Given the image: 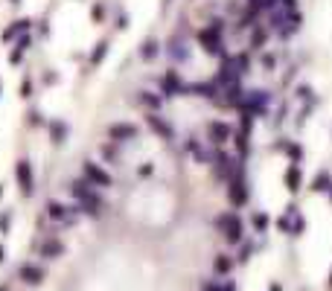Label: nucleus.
<instances>
[{"instance_id":"nucleus-1","label":"nucleus","mask_w":332,"mask_h":291,"mask_svg":"<svg viewBox=\"0 0 332 291\" xmlns=\"http://www.w3.org/2000/svg\"><path fill=\"white\" fill-rule=\"evenodd\" d=\"M219 227H222V236H225L230 244L242 239V221H239L236 213H225V216L219 219Z\"/></svg>"},{"instance_id":"nucleus-2","label":"nucleus","mask_w":332,"mask_h":291,"mask_svg":"<svg viewBox=\"0 0 332 291\" xmlns=\"http://www.w3.org/2000/svg\"><path fill=\"white\" fill-rule=\"evenodd\" d=\"M85 181L94 184L96 189H99V186H111V175H108L105 169H99L94 160H88L85 163Z\"/></svg>"},{"instance_id":"nucleus-3","label":"nucleus","mask_w":332,"mask_h":291,"mask_svg":"<svg viewBox=\"0 0 332 291\" xmlns=\"http://www.w3.org/2000/svg\"><path fill=\"white\" fill-rule=\"evenodd\" d=\"M21 279H24L26 285H41V279H44V268L26 262V265L21 268Z\"/></svg>"},{"instance_id":"nucleus-4","label":"nucleus","mask_w":332,"mask_h":291,"mask_svg":"<svg viewBox=\"0 0 332 291\" xmlns=\"http://www.w3.org/2000/svg\"><path fill=\"white\" fill-rule=\"evenodd\" d=\"M111 140L114 143H126V140H131V137H137V128L134 126H129V122H119V126H111Z\"/></svg>"},{"instance_id":"nucleus-5","label":"nucleus","mask_w":332,"mask_h":291,"mask_svg":"<svg viewBox=\"0 0 332 291\" xmlns=\"http://www.w3.org/2000/svg\"><path fill=\"white\" fill-rule=\"evenodd\" d=\"M38 254L44 256V259H59V256L64 254V244H61L59 239L53 236V239H47V242L41 244V251H38Z\"/></svg>"},{"instance_id":"nucleus-6","label":"nucleus","mask_w":332,"mask_h":291,"mask_svg":"<svg viewBox=\"0 0 332 291\" xmlns=\"http://www.w3.org/2000/svg\"><path fill=\"white\" fill-rule=\"evenodd\" d=\"M18 181H21V189H24L26 195L35 189V178L29 172V163H18Z\"/></svg>"},{"instance_id":"nucleus-7","label":"nucleus","mask_w":332,"mask_h":291,"mask_svg":"<svg viewBox=\"0 0 332 291\" xmlns=\"http://www.w3.org/2000/svg\"><path fill=\"white\" fill-rule=\"evenodd\" d=\"M227 189H230V201H233V204H245V181H242V178H239V175H233V178H230V186H227Z\"/></svg>"},{"instance_id":"nucleus-8","label":"nucleus","mask_w":332,"mask_h":291,"mask_svg":"<svg viewBox=\"0 0 332 291\" xmlns=\"http://www.w3.org/2000/svg\"><path fill=\"white\" fill-rule=\"evenodd\" d=\"M201 44L207 47L210 53H219V44H222V38H219V26L204 29V32H201Z\"/></svg>"},{"instance_id":"nucleus-9","label":"nucleus","mask_w":332,"mask_h":291,"mask_svg":"<svg viewBox=\"0 0 332 291\" xmlns=\"http://www.w3.org/2000/svg\"><path fill=\"white\" fill-rule=\"evenodd\" d=\"M47 216H50L53 221H70L73 210H70V207H64V204H56V201H53V204L47 207Z\"/></svg>"},{"instance_id":"nucleus-10","label":"nucleus","mask_w":332,"mask_h":291,"mask_svg":"<svg viewBox=\"0 0 332 291\" xmlns=\"http://www.w3.org/2000/svg\"><path fill=\"white\" fill-rule=\"evenodd\" d=\"M149 122H152V128H154V131H160V134H163L166 140H172V137H175V131L166 126V122H163V119H160L157 114H149Z\"/></svg>"},{"instance_id":"nucleus-11","label":"nucleus","mask_w":332,"mask_h":291,"mask_svg":"<svg viewBox=\"0 0 332 291\" xmlns=\"http://www.w3.org/2000/svg\"><path fill=\"white\" fill-rule=\"evenodd\" d=\"M210 134H213V143H225V140H230V128H227L225 122H213V126H210Z\"/></svg>"},{"instance_id":"nucleus-12","label":"nucleus","mask_w":332,"mask_h":291,"mask_svg":"<svg viewBox=\"0 0 332 291\" xmlns=\"http://www.w3.org/2000/svg\"><path fill=\"white\" fill-rule=\"evenodd\" d=\"M285 184H288V189H292V192H295L297 186H300V169H297L295 163L288 166V175H285Z\"/></svg>"},{"instance_id":"nucleus-13","label":"nucleus","mask_w":332,"mask_h":291,"mask_svg":"<svg viewBox=\"0 0 332 291\" xmlns=\"http://www.w3.org/2000/svg\"><path fill=\"white\" fill-rule=\"evenodd\" d=\"M201 291H236L233 282H204Z\"/></svg>"},{"instance_id":"nucleus-14","label":"nucleus","mask_w":332,"mask_h":291,"mask_svg":"<svg viewBox=\"0 0 332 291\" xmlns=\"http://www.w3.org/2000/svg\"><path fill=\"white\" fill-rule=\"evenodd\" d=\"M230 268H233V259H227V256H216V274H230Z\"/></svg>"},{"instance_id":"nucleus-15","label":"nucleus","mask_w":332,"mask_h":291,"mask_svg":"<svg viewBox=\"0 0 332 291\" xmlns=\"http://www.w3.org/2000/svg\"><path fill=\"white\" fill-rule=\"evenodd\" d=\"M315 189H318V192H320V189H329V178H326V175L320 178V175H318V178H315Z\"/></svg>"},{"instance_id":"nucleus-16","label":"nucleus","mask_w":332,"mask_h":291,"mask_svg":"<svg viewBox=\"0 0 332 291\" xmlns=\"http://www.w3.org/2000/svg\"><path fill=\"white\" fill-rule=\"evenodd\" d=\"M329 282H332V277H329Z\"/></svg>"}]
</instances>
